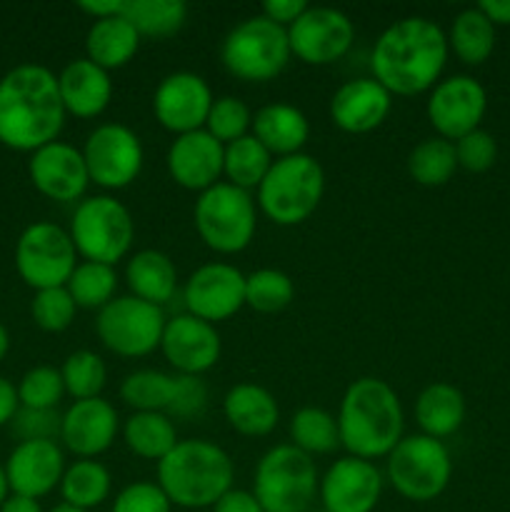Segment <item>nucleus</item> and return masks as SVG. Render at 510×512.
<instances>
[{"instance_id": "nucleus-39", "label": "nucleus", "mask_w": 510, "mask_h": 512, "mask_svg": "<svg viewBox=\"0 0 510 512\" xmlns=\"http://www.w3.org/2000/svg\"><path fill=\"white\" fill-rule=\"evenodd\" d=\"M70 298L75 300L78 308L85 310H103L110 300L115 298V290H118V273H115L113 265L105 263H83L75 265L73 275L65 283Z\"/></svg>"}, {"instance_id": "nucleus-13", "label": "nucleus", "mask_w": 510, "mask_h": 512, "mask_svg": "<svg viewBox=\"0 0 510 512\" xmlns=\"http://www.w3.org/2000/svg\"><path fill=\"white\" fill-rule=\"evenodd\" d=\"M83 158L90 183L103 190H123L138 180L145 150L133 128L123 123H103L85 138Z\"/></svg>"}, {"instance_id": "nucleus-40", "label": "nucleus", "mask_w": 510, "mask_h": 512, "mask_svg": "<svg viewBox=\"0 0 510 512\" xmlns=\"http://www.w3.org/2000/svg\"><path fill=\"white\" fill-rule=\"evenodd\" d=\"M295 298V283L278 268H260L245 275V305L255 313L273 315L288 308Z\"/></svg>"}, {"instance_id": "nucleus-10", "label": "nucleus", "mask_w": 510, "mask_h": 512, "mask_svg": "<svg viewBox=\"0 0 510 512\" xmlns=\"http://www.w3.org/2000/svg\"><path fill=\"white\" fill-rule=\"evenodd\" d=\"M68 233L80 258L115 268L133 248L135 220L113 195H90L75 208Z\"/></svg>"}, {"instance_id": "nucleus-50", "label": "nucleus", "mask_w": 510, "mask_h": 512, "mask_svg": "<svg viewBox=\"0 0 510 512\" xmlns=\"http://www.w3.org/2000/svg\"><path fill=\"white\" fill-rule=\"evenodd\" d=\"M213 512H263L258 498L253 495V490L243 488H230L218 503L210 508Z\"/></svg>"}, {"instance_id": "nucleus-41", "label": "nucleus", "mask_w": 510, "mask_h": 512, "mask_svg": "<svg viewBox=\"0 0 510 512\" xmlns=\"http://www.w3.org/2000/svg\"><path fill=\"white\" fill-rule=\"evenodd\" d=\"M65 393L73 400H90L100 398L105 383H108V368H105V360L100 358L93 350H75L65 358L63 368Z\"/></svg>"}, {"instance_id": "nucleus-44", "label": "nucleus", "mask_w": 510, "mask_h": 512, "mask_svg": "<svg viewBox=\"0 0 510 512\" xmlns=\"http://www.w3.org/2000/svg\"><path fill=\"white\" fill-rule=\"evenodd\" d=\"M78 305L70 298L68 288H48L35 290L33 303H30V315H33L35 325L45 333H63L73 325Z\"/></svg>"}, {"instance_id": "nucleus-22", "label": "nucleus", "mask_w": 510, "mask_h": 512, "mask_svg": "<svg viewBox=\"0 0 510 512\" xmlns=\"http://www.w3.org/2000/svg\"><path fill=\"white\" fill-rule=\"evenodd\" d=\"M10 493L40 500L60 488L65 473V453L55 440H20L3 465Z\"/></svg>"}, {"instance_id": "nucleus-11", "label": "nucleus", "mask_w": 510, "mask_h": 512, "mask_svg": "<svg viewBox=\"0 0 510 512\" xmlns=\"http://www.w3.org/2000/svg\"><path fill=\"white\" fill-rule=\"evenodd\" d=\"M168 318L163 308L135 295H118L95 318V335L110 353L120 358H145L160 350Z\"/></svg>"}, {"instance_id": "nucleus-38", "label": "nucleus", "mask_w": 510, "mask_h": 512, "mask_svg": "<svg viewBox=\"0 0 510 512\" xmlns=\"http://www.w3.org/2000/svg\"><path fill=\"white\" fill-rule=\"evenodd\" d=\"M175 375L163 370H135L120 383V400L133 413H165L173 395Z\"/></svg>"}, {"instance_id": "nucleus-48", "label": "nucleus", "mask_w": 510, "mask_h": 512, "mask_svg": "<svg viewBox=\"0 0 510 512\" xmlns=\"http://www.w3.org/2000/svg\"><path fill=\"white\" fill-rule=\"evenodd\" d=\"M60 420L63 415L58 410L20 408L10 425L20 440H55L60 438Z\"/></svg>"}, {"instance_id": "nucleus-21", "label": "nucleus", "mask_w": 510, "mask_h": 512, "mask_svg": "<svg viewBox=\"0 0 510 512\" xmlns=\"http://www.w3.org/2000/svg\"><path fill=\"white\" fill-rule=\"evenodd\" d=\"M120 415L110 400H75L60 420V443L78 460H95L113 448L120 433Z\"/></svg>"}, {"instance_id": "nucleus-8", "label": "nucleus", "mask_w": 510, "mask_h": 512, "mask_svg": "<svg viewBox=\"0 0 510 512\" xmlns=\"http://www.w3.org/2000/svg\"><path fill=\"white\" fill-rule=\"evenodd\" d=\"M288 28L265 15L240 20L223 40L220 60L233 78L243 83H268L278 78L290 60Z\"/></svg>"}, {"instance_id": "nucleus-16", "label": "nucleus", "mask_w": 510, "mask_h": 512, "mask_svg": "<svg viewBox=\"0 0 510 512\" xmlns=\"http://www.w3.org/2000/svg\"><path fill=\"white\" fill-rule=\"evenodd\" d=\"M185 313L205 320L223 323L245 308V275L235 265L213 260L190 273L183 288Z\"/></svg>"}, {"instance_id": "nucleus-9", "label": "nucleus", "mask_w": 510, "mask_h": 512, "mask_svg": "<svg viewBox=\"0 0 510 512\" xmlns=\"http://www.w3.org/2000/svg\"><path fill=\"white\" fill-rule=\"evenodd\" d=\"M453 478V458L443 440L423 433L403 435L385 458V480L400 498L410 503H430L440 498Z\"/></svg>"}, {"instance_id": "nucleus-18", "label": "nucleus", "mask_w": 510, "mask_h": 512, "mask_svg": "<svg viewBox=\"0 0 510 512\" xmlns=\"http://www.w3.org/2000/svg\"><path fill=\"white\" fill-rule=\"evenodd\" d=\"M385 475L370 460L345 455L320 478L318 498L325 512H373L383 495Z\"/></svg>"}, {"instance_id": "nucleus-45", "label": "nucleus", "mask_w": 510, "mask_h": 512, "mask_svg": "<svg viewBox=\"0 0 510 512\" xmlns=\"http://www.w3.org/2000/svg\"><path fill=\"white\" fill-rule=\"evenodd\" d=\"M208 408V385L198 375H175L173 395L165 415L173 420L200 418Z\"/></svg>"}, {"instance_id": "nucleus-6", "label": "nucleus", "mask_w": 510, "mask_h": 512, "mask_svg": "<svg viewBox=\"0 0 510 512\" xmlns=\"http://www.w3.org/2000/svg\"><path fill=\"white\" fill-rule=\"evenodd\" d=\"M318 488L315 458L290 443L270 448L255 465L253 495L263 512H308Z\"/></svg>"}, {"instance_id": "nucleus-56", "label": "nucleus", "mask_w": 510, "mask_h": 512, "mask_svg": "<svg viewBox=\"0 0 510 512\" xmlns=\"http://www.w3.org/2000/svg\"><path fill=\"white\" fill-rule=\"evenodd\" d=\"M10 498V485H8V475H5V468L0 465V505Z\"/></svg>"}, {"instance_id": "nucleus-46", "label": "nucleus", "mask_w": 510, "mask_h": 512, "mask_svg": "<svg viewBox=\"0 0 510 512\" xmlns=\"http://www.w3.org/2000/svg\"><path fill=\"white\" fill-rule=\"evenodd\" d=\"M455 155H458V168L468 173H485L498 160V140L493 138V133L478 128L455 140Z\"/></svg>"}, {"instance_id": "nucleus-28", "label": "nucleus", "mask_w": 510, "mask_h": 512, "mask_svg": "<svg viewBox=\"0 0 510 512\" xmlns=\"http://www.w3.org/2000/svg\"><path fill=\"white\" fill-rule=\"evenodd\" d=\"M125 283L130 295L163 308L178 290V270L163 250H138L125 263Z\"/></svg>"}, {"instance_id": "nucleus-3", "label": "nucleus", "mask_w": 510, "mask_h": 512, "mask_svg": "<svg viewBox=\"0 0 510 512\" xmlns=\"http://www.w3.org/2000/svg\"><path fill=\"white\" fill-rule=\"evenodd\" d=\"M340 448L360 460L388 458L390 450L403 440V403L390 383L380 378L353 380L345 388L338 410Z\"/></svg>"}, {"instance_id": "nucleus-2", "label": "nucleus", "mask_w": 510, "mask_h": 512, "mask_svg": "<svg viewBox=\"0 0 510 512\" xmlns=\"http://www.w3.org/2000/svg\"><path fill=\"white\" fill-rule=\"evenodd\" d=\"M65 113L58 75L38 63L15 65L0 78V143L35 153L58 140Z\"/></svg>"}, {"instance_id": "nucleus-20", "label": "nucleus", "mask_w": 510, "mask_h": 512, "mask_svg": "<svg viewBox=\"0 0 510 512\" xmlns=\"http://www.w3.org/2000/svg\"><path fill=\"white\" fill-rule=\"evenodd\" d=\"M28 175L35 190L48 200H55V203L83 200L90 185L83 150L65 143V140H53V143L30 153Z\"/></svg>"}, {"instance_id": "nucleus-54", "label": "nucleus", "mask_w": 510, "mask_h": 512, "mask_svg": "<svg viewBox=\"0 0 510 512\" xmlns=\"http://www.w3.org/2000/svg\"><path fill=\"white\" fill-rule=\"evenodd\" d=\"M0 512H43V508H40V500L10 493V498L0 505Z\"/></svg>"}, {"instance_id": "nucleus-29", "label": "nucleus", "mask_w": 510, "mask_h": 512, "mask_svg": "<svg viewBox=\"0 0 510 512\" xmlns=\"http://www.w3.org/2000/svg\"><path fill=\"white\" fill-rule=\"evenodd\" d=\"M415 423L428 438H450L465 423V395L450 383H430L413 405Z\"/></svg>"}, {"instance_id": "nucleus-7", "label": "nucleus", "mask_w": 510, "mask_h": 512, "mask_svg": "<svg viewBox=\"0 0 510 512\" xmlns=\"http://www.w3.org/2000/svg\"><path fill=\"white\" fill-rule=\"evenodd\" d=\"M195 230L213 253L238 255L253 243L258 230V203L248 190L220 180L203 190L193 208Z\"/></svg>"}, {"instance_id": "nucleus-5", "label": "nucleus", "mask_w": 510, "mask_h": 512, "mask_svg": "<svg viewBox=\"0 0 510 512\" xmlns=\"http://www.w3.org/2000/svg\"><path fill=\"white\" fill-rule=\"evenodd\" d=\"M325 193V170L313 155L295 153L275 158L255 190L258 210L275 225L293 228L318 210Z\"/></svg>"}, {"instance_id": "nucleus-25", "label": "nucleus", "mask_w": 510, "mask_h": 512, "mask_svg": "<svg viewBox=\"0 0 510 512\" xmlns=\"http://www.w3.org/2000/svg\"><path fill=\"white\" fill-rule=\"evenodd\" d=\"M58 88L65 113L80 120L103 115L113 100L110 73L88 58L70 60L58 73Z\"/></svg>"}, {"instance_id": "nucleus-27", "label": "nucleus", "mask_w": 510, "mask_h": 512, "mask_svg": "<svg viewBox=\"0 0 510 512\" xmlns=\"http://www.w3.org/2000/svg\"><path fill=\"white\" fill-rule=\"evenodd\" d=\"M250 133L268 148L273 158L303 153L310 138V123L300 108L290 103H268L253 113Z\"/></svg>"}, {"instance_id": "nucleus-35", "label": "nucleus", "mask_w": 510, "mask_h": 512, "mask_svg": "<svg viewBox=\"0 0 510 512\" xmlns=\"http://www.w3.org/2000/svg\"><path fill=\"white\" fill-rule=\"evenodd\" d=\"M123 15L140 38L165 40L183 30L188 5L183 0H125Z\"/></svg>"}, {"instance_id": "nucleus-55", "label": "nucleus", "mask_w": 510, "mask_h": 512, "mask_svg": "<svg viewBox=\"0 0 510 512\" xmlns=\"http://www.w3.org/2000/svg\"><path fill=\"white\" fill-rule=\"evenodd\" d=\"M10 350V335H8V328H5L3 323H0V363H3V358L8 355Z\"/></svg>"}, {"instance_id": "nucleus-57", "label": "nucleus", "mask_w": 510, "mask_h": 512, "mask_svg": "<svg viewBox=\"0 0 510 512\" xmlns=\"http://www.w3.org/2000/svg\"><path fill=\"white\" fill-rule=\"evenodd\" d=\"M48 512H85V510H78V508H70V505L60 503V505H55V508H53V510H48Z\"/></svg>"}, {"instance_id": "nucleus-17", "label": "nucleus", "mask_w": 510, "mask_h": 512, "mask_svg": "<svg viewBox=\"0 0 510 512\" xmlns=\"http://www.w3.org/2000/svg\"><path fill=\"white\" fill-rule=\"evenodd\" d=\"M215 95L208 80L193 70L165 75L153 93V115L168 133L185 135L203 130Z\"/></svg>"}, {"instance_id": "nucleus-12", "label": "nucleus", "mask_w": 510, "mask_h": 512, "mask_svg": "<svg viewBox=\"0 0 510 512\" xmlns=\"http://www.w3.org/2000/svg\"><path fill=\"white\" fill-rule=\"evenodd\" d=\"M78 265L73 238L60 225L40 220L28 225L15 243V270L33 290L63 288Z\"/></svg>"}, {"instance_id": "nucleus-47", "label": "nucleus", "mask_w": 510, "mask_h": 512, "mask_svg": "<svg viewBox=\"0 0 510 512\" xmlns=\"http://www.w3.org/2000/svg\"><path fill=\"white\" fill-rule=\"evenodd\" d=\"M110 512H173V503L163 493L158 483L138 480L130 483L115 495Z\"/></svg>"}, {"instance_id": "nucleus-32", "label": "nucleus", "mask_w": 510, "mask_h": 512, "mask_svg": "<svg viewBox=\"0 0 510 512\" xmlns=\"http://www.w3.org/2000/svg\"><path fill=\"white\" fill-rule=\"evenodd\" d=\"M495 40H498L495 25L478 5L460 10L450 23L448 48L463 65H483L493 55Z\"/></svg>"}, {"instance_id": "nucleus-43", "label": "nucleus", "mask_w": 510, "mask_h": 512, "mask_svg": "<svg viewBox=\"0 0 510 512\" xmlns=\"http://www.w3.org/2000/svg\"><path fill=\"white\" fill-rule=\"evenodd\" d=\"M63 395H65L63 375H60L58 368H50V365L30 368L18 383L20 408L58 410Z\"/></svg>"}, {"instance_id": "nucleus-49", "label": "nucleus", "mask_w": 510, "mask_h": 512, "mask_svg": "<svg viewBox=\"0 0 510 512\" xmlns=\"http://www.w3.org/2000/svg\"><path fill=\"white\" fill-rule=\"evenodd\" d=\"M305 10H308L305 0H265L260 15H265L273 23L283 25V28H290Z\"/></svg>"}, {"instance_id": "nucleus-30", "label": "nucleus", "mask_w": 510, "mask_h": 512, "mask_svg": "<svg viewBox=\"0 0 510 512\" xmlns=\"http://www.w3.org/2000/svg\"><path fill=\"white\" fill-rule=\"evenodd\" d=\"M140 48L138 30L125 15L93 20L85 35V58L93 60L103 70L125 68Z\"/></svg>"}, {"instance_id": "nucleus-37", "label": "nucleus", "mask_w": 510, "mask_h": 512, "mask_svg": "<svg viewBox=\"0 0 510 512\" xmlns=\"http://www.w3.org/2000/svg\"><path fill=\"white\" fill-rule=\"evenodd\" d=\"M455 170H458L455 143L438 135L420 140L408 155V175L423 188H440L450 183Z\"/></svg>"}, {"instance_id": "nucleus-15", "label": "nucleus", "mask_w": 510, "mask_h": 512, "mask_svg": "<svg viewBox=\"0 0 510 512\" xmlns=\"http://www.w3.org/2000/svg\"><path fill=\"white\" fill-rule=\"evenodd\" d=\"M355 40L348 13L330 5H308L288 28L290 53L305 65H330L343 58Z\"/></svg>"}, {"instance_id": "nucleus-34", "label": "nucleus", "mask_w": 510, "mask_h": 512, "mask_svg": "<svg viewBox=\"0 0 510 512\" xmlns=\"http://www.w3.org/2000/svg\"><path fill=\"white\" fill-rule=\"evenodd\" d=\"M288 433L290 445L303 450L310 458L330 455L340 448L338 418L328 410L315 408V405H305V408L295 410L288 423Z\"/></svg>"}, {"instance_id": "nucleus-24", "label": "nucleus", "mask_w": 510, "mask_h": 512, "mask_svg": "<svg viewBox=\"0 0 510 512\" xmlns=\"http://www.w3.org/2000/svg\"><path fill=\"white\" fill-rule=\"evenodd\" d=\"M393 95L370 75L340 85L330 98V120L338 130L350 135L373 133L388 120Z\"/></svg>"}, {"instance_id": "nucleus-26", "label": "nucleus", "mask_w": 510, "mask_h": 512, "mask_svg": "<svg viewBox=\"0 0 510 512\" xmlns=\"http://www.w3.org/2000/svg\"><path fill=\"white\" fill-rule=\"evenodd\" d=\"M223 415L238 435L265 438L278 428L280 408L268 388L255 383H240L225 393Z\"/></svg>"}, {"instance_id": "nucleus-23", "label": "nucleus", "mask_w": 510, "mask_h": 512, "mask_svg": "<svg viewBox=\"0 0 510 512\" xmlns=\"http://www.w3.org/2000/svg\"><path fill=\"white\" fill-rule=\"evenodd\" d=\"M225 145L215 140L208 130H193V133L175 135L170 143L165 165L175 185L193 193L213 188L223 178Z\"/></svg>"}, {"instance_id": "nucleus-19", "label": "nucleus", "mask_w": 510, "mask_h": 512, "mask_svg": "<svg viewBox=\"0 0 510 512\" xmlns=\"http://www.w3.org/2000/svg\"><path fill=\"white\" fill-rule=\"evenodd\" d=\"M160 353L175 375H203L215 368L223 353V340L213 323L180 313L168 318L160 340Z\"/></svg>"}, {"instance_id": "nucleus-1", "label": "nucleus", "mask_w": 510, "mask_h": 512, "mask_svg": "<svg viewBox=\"0 0 510 512\" xmlns=\"http://www.w3.org/2000/svg\"><path fill=\"white\" fill-rule=\"evenodd\" d=\"M448 55V33L435 20L410 15L378 35L370 53V70L390 95L413 98L435 88Z\"/></svg>"}, {"instance_id": "nucleus-42", "label": "nucleus", "mask_w": 510, "mask_h": 512, "mask_svg": "<svg viewBox=\"0 0 510 512\" xmlns=\"http://www.w3.org/2000/svg\"><path fill=\"white\" fill-rule=\"evenodd\" d=\"M250 128H253V110L243 98L220 95V98L213 100L208 120H205V130L215 140L228 145L233 140L243 138V135H250Z\"/></svg>"}, {"instance_id": "nucleus-53", "label": "nucleus", "mask_w": 510, "mask_h": 512, "mask_svg": "<svg viewBox=\"0 0 510 512\" xmlns=\"http://www.w3.org/2000/svg\"><path fill=\"white\" fill-rule=\"evenodd\" d=\"M478 8L488 15L495 28L510 25V0H483V3H478Z\"/></svg>"}, {"instance_id": "nucleus-36", "label": "nucleus", "mask_w": 510, "mask_h": 512, "mask_svg": "<svg viewBox=\"0 0 510 512\" xmlns=\"http://www.w3.org/2000/svg\"><path fill=\"white\" fill-rule=\"evenodd\" d=\"M273 163L275 158L268 153V148L250 133L225 145L223 175L230 185L250 193V190H258Z\"/></svg>"}, {"instance_id": "nucleus-4", "label": "nucleus", "mask_w": 510, "mask_h": 512, "mask_svg": "<svg viewBox=\"0 0 510 512\" xmlns=\"http://www.w3.org/2000/svg\"><path fill=\"white\" fill-rule=\"evenodd\" d=\"M235 480V465L228 450L205 438L178 440L158 463V480L173 508H213Z\"/></svg>"}, {"instance_id": "nucleus-14", "label": "nucleus", "mask_w": 510, "mask_h": 512, "mask_svg": "<svg viewBox=\"0 0 510 512\" xmlns=\"http://www.w3.org/2000/svg\"><path fill=\"white\" fill-rule=\"evenodd\" d=\"M488 110V90L473 75H450L430 90L425 115L438 138L460 140L480 128Z\"/></svg>"}, {"instance_id": "nucleus-33", "label": "nucleus", "mask_w": 510, "mask_h": 512, "mask_svg": "<svg viewBox=\"0 0 510 512\" xmlns=\"http://www.w3.org/2000/svg\"><path fill=\"white\" fill-rule=\"evenodd\" d=\"M58 490L65 505L93 512L110 498L113 475L100 460H75L65 468Z\"/></svg>"}, {"instance_id": "nucleus-51", "label": "nucleus", "mask_w": 510, "mask_h": 512, "mask_svg": "<svg viewBox=\"0 0 510 512\" xmlns=\"http://www.w3.org/2000/svg\"><path fill=\"white\" fill-rule=\"evenodd\" d=\"M20 410V400H18V388H15L10 380L0 378V428L13 423V418L18 415Z\"/></svg>"}, {"instance_id": "nucleus-31", "label": "nucleus", "mask_w": 510, "mask_h": 512, "mask_svg": "<svg viewBox=\"0 0 510 512\" xmlns=\"http://www.w3.org/2000/svg\"><path fill=\"white\" fill-rule=\"evenodd\" d=\"M120 433L130 453L150 463H160L178 445L175 420L165 413H130Z\"/></svg>"}, {"instance_id": "nucleus-52", "label": "nucleus", "mask_w": 510, "mask_h": 512, "mask_svg": "<svg viewBox=\"0 0 510 512\" xmlns=\"http://www.w3.org/2000/svg\"><path fill=\"white\" fill-rule=\"evenodd\" d=\"M125 0H80L78 10H83L90 20L113 18V15H123Z\"/></svg>"}]
</instances>
